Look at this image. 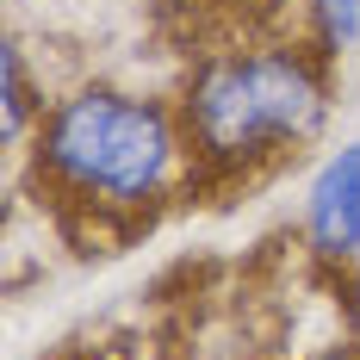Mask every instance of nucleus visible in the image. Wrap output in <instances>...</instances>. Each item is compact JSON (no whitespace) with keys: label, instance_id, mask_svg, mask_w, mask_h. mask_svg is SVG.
<instances>
[{"label":"nucleus","instance_id":"obj_1","mask_svg":"<svg viewBox=\"0 0 360 360\" xmlns=\"http://www.w3.org/2000/svg\"><path fill=\"white\" fill-rule=\"evenodd\" d=\"M32 174L69 217L81 212L106 224H137L155 205H168L180 186H193V155L180 112L131 87L87 81L50 100V112H37Z\"/></svg>","mask_w":360,"mask_h":360},{"label":"nucleus","instance_id":"obj_2","mask_svg":"<svg viewBox=\"0 0 360 360\" xmlns=\"http://www.w3.org/2000/svg\"><path fill=\"white\" fill-rule=\"evenodd\" d=\"M329 118V87L311 50L261 44L217 50L180 87L193 180H249L304 149Z\"/></svg>","mask_w":360,"mask_h":360},{"label":"nucleus","instance_id":"obj_3","mask_svg":"<svg viewBox=\"0 0 360 360\" xmlns=\"http://www.w3.org/2000/svg\"><path fill=\"white\" fill-rule=\"evenodd\" d=\"M304 243L323 261H354L360 255V137H348L311 180V193H304Z\"/></svg>","mask_w":360,"mask_h":360},{"label":"nucleus","instance_id":"obj_4","mask_svg":"<svg viewBox=\"0 0 360 360\" xmlns=\"http://www.w3.org/2000/svg\"><path fill=\"white\" fill-rule=\"evenodd\" d=\"M317 56H348L360 44V0H311Z\"/></svg>","mask_w":360,"mask_h":360},{"label":"nucleus","instance_id":"obj_5","mask_svg":"<svg viewBox=\"0 0 360 360\" xmlns=\"http://www.w3.org/2000/svg\"><path fill=\"white\" fill-rule=\"evenodd\" d=\"M0 63H6V100H0V112H6V118H0V131H6V143H19V137H25L32 106L44 112V100H32V81H25V50H19V44H6V56H0Z\"/></svg>","mask_w":360,"mask_h":360},{"label":"nucleus","instance_id":"obj_6","mask_svg":"<svg viewBox=\"0 0 360 360\" xmlns=\"http://www.w3.org/2000/svg\"><path fill=\"white\" fill-rule=\"evenodd\" d=\"M317 360H360V348H335V354H317Z\"/></svg>","mask_w":360,"mask_h":360},{"label":"nucleus","instance_id":"obj_7","mask_svg":"<svg viewBox=\"0 0 360 360\" xmlns=\"http://www.w3.org/2000/svg\"><path fill=\"white\" fill-rule=\"evenodd\" d=\"M354 267H360V255H354Z\"/></svg>","mask_w":360,"mask_h":360}]
</instances>
